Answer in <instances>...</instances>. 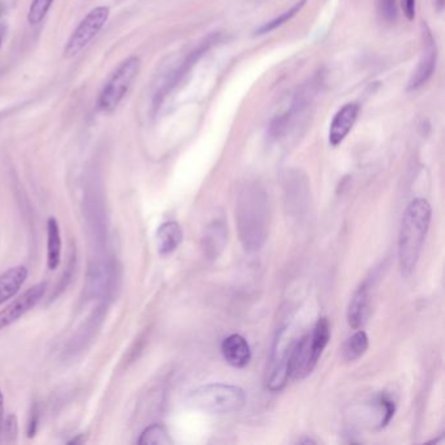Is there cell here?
I'll list each match as a JSON object with an SVG mask.
<instances>
[{"label":"cell","instance_id":"cell-2","mask_svg":"<svg viewBox=\"0 0 445 445\" xmlns=\"http://www.w3.org/2000/svg\"><path fill=\"white\" fill-rule=\"evenodd\" d=\"M431 215L430 203L424 199L413 200L404 213L399 235V260L405 276L411 275L418 264L430 227Z\"/></svg>","mask_w":445,"mask_h":445},{"label":"cell","instance_id":"cell-16","mask_svg":"<svg viewBox=\"0 0 445 445\" xmlns=\"http://www.w3.org/2000/svg\"><path fill=\"white\" fill-rule=\"evenodd\" d=\"M62 256V238L59 223L54 217H50L47 221V267L50 270H55L61 264Z\"/></svg>","mask_w":445,"mask_h":445},{"label":"cell","instance_id":"cell-12","mask_svg":"<svg viewBox=\"0 0 445 445\" xmlns=\"http://www.w3.org/2000/svg\"><path fill=\"white\" fill-rule=\"evenodd\" d=\"M369 287L367 284H362L357 292H354L353 298L347 307V320L349 325L354 329H359L363 327L369 316Z\"/></svg>","mask_w":445,"mask_h":445},{"label":"cell","instance_id":"cell-7","mask_svg":"<svg viewBox=\"0 0 445 445\" xmlns=\"http://www.w3.org/2000/svg\"><path fill=\"white\" fill-rule=\"evenodd\" d=\"M108 15L110 9L108 7H97L85 16L68 39L67 46L64 48V56L73 58L80 51H83L103 28V25L108 20Z\"/></svg>","mask_w":445,"mask_h":445},{"label":"cell","instance_id":"cell-20","mask_svg":"<svg viewBox=\"0 0 445 445\" xmlns=\"http://www.w3.org/2000/svg\"><path fill=\"white\" fill-rule=\"evenodd\" d=\"M53 3L54 0H33L29 8V14H28V21L31 25L41 23L47 15L48 9L53 6Z\"/></svg>","mask_w":445,"mask_h":445},{"label":"cell","instance_id":"cell-6","mask_svg":"<svg viewBox=\"0 0 445 445\" xmlns=\"http://www.w3.org/2000/svg\"><path fill=\"white\" fill-rule=\"evenodd\" d=\"M140 71V59L136 56L124 61L116 72L111 75L106 85L103 86L98 100L101 110L110 113L123 100L124 96L130 91L131 85L136 80Z\"/></svg>","mask_w":445,"mask_h":445},{"label":"cell","instance_id":"cell-10","mask_svg":"<svg viewBox=\"0 0 445 445\" xmlns=\"http://www.w3.org/2000/svg\"><path fill=\"white\" fill-rule=\"evenodd\" d=\"M359 106L357 103H347L333 118L329 128L330 145L337 146L345 140L349 132L358 119Z\"/></svg>","mask_w":445,"mask_h":445},{"label":"cell","instance_id":"cell-11","mask_svg":"<svg viewBox=\"0 0 445 445\" xmlns=\"http://www.w3.org/2000/svg\"><path fill=\"white\" fill-rule=\"evenodd\" d=\"M223 358L235 369H245L251 361V349L246 338L240 334H231L222 342Z\"/></svg>","mask_w":445,"mask_h":445},{"label":"cell","instance_id":"cell-8","mask_svg":"<svg viewBox=\"0 0 445 445\" xmlns=\"http://www.w3.org/2000/svg\"><path fill=\"white\" fill-rule=\"evenodd\" d=\"M47 284L34 285L29 287L23 295L16 298L7 307L0 311V330L9 327L11 324L17 322L21 316L29 312L31 308L36 307L46 292Z\"/></svg>","mask_w":445,"mask_h":445},{"label":"cell","instance_id":"cell-13","mask_svg":"<svg viewBox=\"0 0 445 445\" xmlns=\"http://www.w3.org/2000/svg\"><path fill=\"white\" fill-rule=\"evenodd\" d=\"M227 240V227L222 221L215 220L210 223L203 237V250L209 259H217L222 252Z\"/></svg>","mask_w":445,"mask_h":445},{"label":"cell","instance_id":"cell-9","mask_svg":"<svg viewBox=\"0 0 445 445\" xmlns=\"http://www.w3.org/2000/svg\"><path fill=\"white\" fill-rule=\"evenodd\" d=\"M424 36L426 37L423 44L422 56L409 80V85H407L409 91H418L419 88H422L423 85L427 84V81L432 77L434 71L436 68L438 48H436L435 39L429 31L424 33Z\"/></svg>","mask_w":445,"mask_h":445},{"label":"cell","instance_id":"cell-1","mask_svg":"<svg viewBox=\"0 0 445 445\" xmlns=\"http://www.w3.org/2000/svg\"><path fill=\"white\" fill-rule=\"evenodd\" d=\"M240 242L247 251L260 250L268 235V199L259 185H247L237 205Z\"/></svg>","mask_w":445,"mask_h":445},{"label":"cell","instance_id":"cell-15","mask_svg":"<svg viewBox=\"0 0 445 445\" xmlns=\"http://www.w3.org/2000/svg\"><path fill=\"white\" fill-rule=\"evenodd\" d=\"M28 278V269L24 265H17L8 269L3 275H0V305L6 300L14 298L25 280Z\"/></svg>","mask_w":445,"mask_h":445},{"label":"cell","instance_id":"cell-18","mask_svg":"<svg viewBox=\"0 0 445 445\" xmlns=\"http://www.w3.org/2000/svg\"><path fill=\"white\" fill-rule=\"evenodd\" d=\"M140 445H169L173 444V440L170 438L169 431L161 424L155 423L143 431L138 439Z\"/></svg>","mask_w":445,"mask_h":445},{"label":"cell","instance_id":"cell-23","mask_svg":"<svg viewBox=\"0 0 445 445\" xmlns=\"http://www.w3.org/2000/svg\"><path fill=\"white\" fill-rule=\"evenodd\" d=\"M3 414H4V397L0 391V434L3 431Z\"/></svg>","mask_w":445,"mask_h":445},{"label":"cell","instance_id":"cell-21","mask_svg":"<svg viewBox=\"0 0 445 445\" xmlns=\"http://www.w3.org/2000/svg\"><path fill=\"white\" fill-rule=\"evenodd\" d=\"M379 12L387 23H392L397 19V0H377Z\"/></svg>","mask_w":445,"mask_h":445},{"label":"cell","instance_id":"cell-22","mask_svg":"<svg viewBox=\"0 0 445 445\" xmlns=\"http://www.w3.org/2000/svg\"><path fill=\"white\" fill-rule=\"evenodd\" d=\"M415 3H416V0H402L404 15L406 16V19L409 21H413V20H414Z\"/></svg>","mask_w":445,"mask_h":445},{"label":"cell","instance_id":"cell-4","mask_svg":"<svg viewBox=\"0 0 445 445\" xmlns=\"http://www.w3.org/2000/svg\"><path fill=\"white\" fill-rule=\"evenodd\" d=\"M329 339V322L322 317L316 322L314 329L297 339L290 361V377L297 380L307 377L315 369Z\"/></svg>","mask_w":445,"mask_h":445},{"label":"cell","instance_id":"cell-17","mask_svg":"<svg viewBox=\"0 0 445 445\" xmlns=\"http://www.w3.org/2000/svg\"><path fill=\"white\" fill-rule=\"evenodd\" d=\"M369 337L366 332L358 330L357 333H354L352 337L347 338L342 349L345 361L354 362L359 359L369 350Z\"/></svg>","mask_w":445,"mask_h":445},{"label":"cell","instance_id":"cell-14","mask_svg":"<svg viewBox=\"0 0 445 445\" xmlns=\"http://www.w3.org/2000/svg\"><path fill=\"white\" fill-rule=\"evenodd\" d=\"M157 250L162 256L173 254L183 240V231L174 221L162 223L157 230Z\"/></svg>","mask_w":445,"mask_h":445},{"label":"cell","instance_id":"cell-5","mask_svg":"<svg viewBox=\"0 0 445 445\" xmlns=\"http://www.w3.org/2000/svg\"><path fill=\"white\" fill-rule=\"evenodd\" d=\"M295 342H297V338L289 327L280 328L277 332L275 344L272 347V354H270V361L267 369L265 383L269 391H282L289 382L290 361H292V354Z\"/></svg>","mask_w":445,"mask_h":445},{"label":"cell","instance_id":"cell-19","mask_svg":"<svg viewBox=\"0 0 445 445\" xmlns=\"http://www.w3.org/2000/svg\"><path fill=\"white\" fill-rule=\"evenodd\" d=\"M306 1L307 0H300L295 6H292L290 9L285 11L284 14H281V15L277 16L276 19L270 20V21L264 24V25H261L260 28L256 31V34H267V33H270V31H276L277 28L282 26L284 24L289 23L292 17L297 15L298 12H300L302 8L306 6Z\"/></svg>","mask_w":445,"mask_h":445},{"label":"cell","instance_id":"cell-3","mask_svg":"<svg viewBox=\"0 0 445 445\" xmlns=\"http://www.w3.org/2000/svg\"><path fill=\"white\" fill-rule=\"evenodd\" d=\"M246 401L245 391L230 384H207L188 396L191 406L209 414L235 413L245 407Z\"/></svg>","mask_w":445,"mask_h":445}]
</instances>
